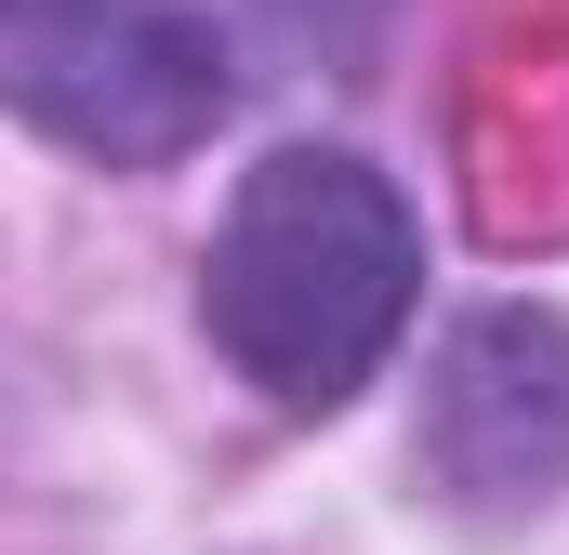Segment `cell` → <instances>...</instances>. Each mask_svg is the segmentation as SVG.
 Segmentation results:
<instances>
[{
    "instance_id": "cell-3",
    "label": "cell",
    "mask_w": 569,
    "mask_h": 555,
    "mask_svg": "<svg viewBox=\"0 0 569 555\" xmlns=\"http://www.w3.org/2000/svg\"><path fill=\"white\" fill-rule=\"evenodd\" d=\"M425 463L463 503H543L569 476V331L503 304L477 331H450L425 397Z\"/></svg>"
},
{
    "instance_id": "cell-1",
    "label": "cell",
    "mask_w": 569,
    "mask_h": 555,
    "mask_svg": "<svg viewBox=\"0 0 569 555\" xmlns=\"http://www.w3.org/2000/svg\"><path fill=\"white\" fill-rule=\"evenodd\" d=\"M411 212L371 159H331V145H279L266 172H239L226 225H212V278H199V317L212 344L279 397V411H345L385 344L411 331Z\"/></svg>"
},
{
    "instance_id": "cell-2",
    "label": "cell",
    "mask_w": 569,
    "mask_h": 555,
    "mask_svg": "<svg viewBox=\"0 0 569 555\" xmlns=\"http://www.w3.org/2000/svg\"><path fill=\"white\" fill-rule=\"evenodd\" d=\"M0 80L107 172H159L226 120V40L199 0H0Z\"/></svg>"
}]
</instances>
